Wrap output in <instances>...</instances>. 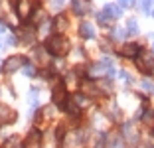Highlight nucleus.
Returning <instances> with one entry per match:
<instances>
[{
  "label": "nucleus",
  "mask_w": 154,
  "mask_h": 148,
  "mask_svg": "<svg viewBox=\"0 0 154 148\" xmlns=\"http://www.w3.org/2000/svg\"><path fill=\"white\" fill-rule=\"evenodd\" d=\"M24 65H26V59L22 55H10L2 63V69H4V73H14V71H18L20 67H24Z\"/></svg>",
  "instance_id": "nucleus-2"
},
{
  "label": "nucleus",
  "mask_w": 154,
  "mask_h": 148,
  "mask_svg": "<svg viewBox=\"0 0 154 148\" xmlns=\"http://www.w3.org/2000/svg\"><path fill=\"white\" fill-rule=\"evenodd\" d=\"M152 16H154V12H152Z\"/></svg>",
  "instance_id": "nucleus-29"
},
{
  "label": "nucleus",
  "mask_w": 154,
  "mask_h": 148,
  "mask_svg": "<svg viewBox=\"0 0 154 148\" xmlns=\"http://www.w3.org/2000/svg\"><path fill=\"white\" fill-rule=\"evenodd\" d=\"M138 51H140V48H138L136 44H127L125 48H122V55H125V57H136Z\"/></svg>",
  "instance_id": "nucleus-12"
},
{
  "label": "nucleus",
  "mask_w": 154,
  "mask_h": 148,
  "mask_svg": "<svg viewBox=\"0 0 154 148\" xmlns=\"http://www.w3.org/2000/svg\"><path fill=\"white\" fill-rule=\"evenodd\" d=\"M142 87H144V91H154V85H150L148 81H142Z\"/></svg>",
  "instance_id": "nucleus-24"
},
{
  "label": "nucleus",
  "mask_w": 154,
  "mask_h": 148,
  "mask_svg": "<svg viewBox=\"0 0 154 148\" xmlns=\"http://www.w3.org/2000/svg\"><path fill=\"white\" fill-rule=\"evenodd\" d=\"M16 119V113L8 105H0V122H12Z\"/></svg>",
  "instance_id": "nucleus-5"
},
{
  "label": "nucleus",
  "mask_w": 154,
  "mask_h": 148,
  "mask_svg": "<svg viewBox=\"0 0 154 148\" xmlns=\"http://www.w3.org/2000/svg\"><path fill=\"white\" fill-rule=\"evenodd\" d=\"M79 34H81V38H85V40H91V38L95 36V28L91 26L89 22H83L81 26H79Z\"/></svg>",
  "instance_id": "nucleus-8"
},
{
  "label": "nucleus",
  "mask_w": 154,
  "mask_h": 148,
  "mask_svg": "<svg viewBox=\"0 0 154 148\" xmlns=\"http://www.w3.org/2000/svg\"><path fill=\"white\" fill-rule=\"evenodd\" d=\"M65 103H67V105H65V109H67L69 113H73V115H79V107L75 105V101H73V99H71V101H65Z\"/></svg>",
  "instance_id": "nucleus-16"
},
{
  "label": "nucleus",
  "mask_w": 154,
  "mask_h": 148,
  "mask_svg": "<svg viewBox=\"0 0 154 148\" xmlns=\"http://www.w3.org/2000/svg\"><path fill=\"white\" fill-rule=\"evenodd\" d=\"M73 10H75V14H87L89 12V2L87 0H73Z\"/></svg>",
  "instance_id": "nucleus-13"
},
{
  "label": "nucleus",
  "mask_w": 154,
  "mask_h": 148,
  "mask_svg": "<svg viewBox=\"0 0 154 148\" xmlns=\"http://www.w3.org/2000/svg\"><path fill=\"white\" fill-rule=\"evenodd\" d=\"M122 36H125V32H122V30H115V38H122Z\"/></svg>",
  "instance_id": "nucleus-26"
},
{
  "label": "nucleus",
  "mask_w": 154,
  "mask_h": 148,
  "mask_svg": "<svg viewBox=\"0 0 154 148\" xmlns=\"http://www.w3.org/2000/svg\"><path fill=\"white\" fill-rule=\"evenodd\" d=\"M45 48H48V51H50L51 55H65L67 54V49H69V44L65 38L61 36H51L50 40H48V44H45Z\"/></svg>",
  "instance_id": "nucleus-1"
},
{
  "label": "nucleus",
  "mask_w": 154,
  "mask_h": 148,
  "mask_svg": "<svg viewBox=\"0 0 154 148\" xmlns=\"http://www.w3.org/2000/svg\"><path fill=\"white\" fill-rule=\"evenodd\" d=\"M127 30L131 32V34H138V24H136V20H128L127 22Z\"/></svg>",
  "instance_id": "nucleus-18"
},
{
  "label": "nucleus",
  "mask_w": 154,
  "mask_h": 148,
  "mask_svg": "<svg viewBox=\"0 0 154 148\" xmlns=\"http://www.w3.org/2000/svg\"><path fill=\"white\" fill-rule=\"evenodd\" d=\"M51 4H54V8H61V6H63V0H54V2H51Z\"/></svg>",
  "instance_id": "nucleus-25"
},
{
  "label": "nucleus",
  "mask_w": 154,
  "mask_h": 148,
  "mask_svg": "<svg viewBox=\"0 0 154 148\" xmlns=\"http://www.w3.org/2000/svg\"><path fill=\"white\" fill-rule=\"evenodd\" d=\"M4 30H6V24H4V22H0V32H4Z\"/></svg>",
  "instance_id": "nucleus-27"
},
{
  "label": "nucleus",
  "mask_w": 154,
  "mask_h": 148,
  "mask_svg": "<svg viewBox=\"0 0 154 148\" xmlns=\"http://www.w3.org/2000/svg\"><path fill=\"white\" fill-rule=\"evenodd\" d=\"M24 73H26L28 77L36 75V67H34V65H30V63H26V65H24Z\"/></svg>",
  "instance_id": "nucleus-21"
},
{
  "label": "nucleus",
  "mask_w": 154,
  "mask_h": 148,
  "mask_svg": "<svg viewBox=\"0 0 154 148\" xmlns=\"http://www.w3.org/2000/svg\"><path fill=\"white\" fill-rule=\"evenodd\" d=\"M152 2H154V0H140V4H142V10H144L146 14L150 12V6H152Z\"/></svg>",
  "instance_id": "nucleus-22"
},
{
  "label": "nucleus",
  "mask_w": 154,
  "mask_h": 148,
  "mask_svg": "<svg viewBox=\"0 0 154 148\" xmlns=\"http://www.w3.org/2000/svg\"><path fill=\"white\" fill-rule=\"evenodd\" d=\"M16 12H18L20 18L26 20L30 14H32V2L30 0H18V8H16Z\"/></svg>",
  "instance_id": "nucleus-4"
},
{
  "label": "nucleus",
  "mask_w": 154,
  "mask_h": 148,
  "mask_svg": "<svg viewBox=\"0 0 154 148\" xmlns=\"http://www.w3.org/2000/svg\"><path fill=\"white\" fill-rule=\"evenodd\" d=\"M2 45H4V44H2V40H0V49H2Z\"/></svg>",
  "instance_id": "nucleus-28"
},
{
  "label": "nucleus",
  "mask_w": 154,
  "mask_h": 148,
  "mask_svg": "<svg viewBox=\"0 0 154 148\" xmlns=\"http://www.w3.org/2000/svg\"><path fill=\"white\" fill-rule=\"evenodd\" d=\"M97 20H99L101 26H109V22H111V18L105 12H99V14H97Z\"/></svg>",
  "instance_id": "nucleus-17"
},
{
  "label": "nucleus",
  "mask_w": 154,
  "mask_h": 148,
  "mask_svg": "<svg viewBox=\"0 0 154 148\" xmlns=\"http://www.w3.org/2000/svg\"><path fill=\"white\" fill-rule=\"evenodd\" d=\"M32 55H34V59H36L40 65H48V63H50V55H48V51H45L44 48H36Z\"/></svg>",
  "instance_id": "nucleus-6"
},
{
  "label": "nucleus",
  "mask_w": 154,
  "mask_h": 148,
  "mask_svg": "<svg viewBox=\"0 0 154 148\" xmlns=\"http://www.w3.org/2000/svg\"><path fill=\"white\" fill-rule=\"evenodd\" d=\"M122 132H125V136H127L128 142H136V140H138V136H136V130H134V126H132V122H127V125H125V128H122Z\"/></svg>",
  "instance_id": "nucleus-11"
},
{
  "label": "nucleus",
  "mask_w": 154,
  "mask_h": 148,
  "mask_svg": "<svg viewBox=\"0 0 154 148\" xmlns=\"http://www.w3.org/2000/svg\"><path fill=\"white\" fill-rule=\"evenodd\" d=\"M18 36L24 44H30V42L34 40V36H36V32H34V28H22V30L18 32Z\"/></svg>",
  "instance_id": "nucleus-10"
},
{
  "label": "nucleus",
  "mask_w": 154,
  "mask_h": 148,
  "mask_svg": "<svg viewBox=\"0 0 154 148\" xmlns=\"http://www.w3.org/2000/svg\"><path fill=\"white\" fill-rule=\"evenodd\" d=\"M107 148H122V138L119 134H109L107 136Z\"/></svg>",
  "instance_id": "nucleus-14"
},
{
  "label": "nucleus",
  "mask_w": 154,
  "mask_h": 148,
  "mask_svg": "<svg viewBox=\"0 0 154 148\" xmlns=\"http://www.w3.org/2000/svg\"><path fill=\"white\" fill-rule=\"evenodd\" d=\"M40 142H42V136L38 130H32L28 138L24 140V148H40Z\"/></svg>",
  "instance_id": "nucleus-3"
},
{
  "label": "nucleus",
  "mask_w": 154,
  "mask_h": 148,
  "mask_svg": "<svg viewBox=\"0 0 154 148\" xmlns=\"http://www.w3.org/2000/svg\"><path fill=\"white\" fill-rule=\"evenodd\" d=\"M119 6L121 8H128V6H132V0H119Z\"/></svg>",
  "instance_id": "nucleus-23"
},
{
  "label": "nucleus",
  "mask_w": 154,
  "mask_h": 148,
  "mask_svg": "<svg viewBox=\"0 0 154 148\" xmlns=\"http://www.w3.org/2000/svg\"><path fill=\"white\" fill-rule=\"evenodd\" d=\"M103 12L107 14L111 20H113V18H119V16L122 14V8H121L119 4H107V6L103 8Z\"/></svg>",
  "instance_id": "nucleus-7"
},
{
  "label": "nucleus",
  "mask_w": 154,
  "mask_h": 148,
  "mask_svg": "<svg viewBox=\"0 0 154 148\" xmlns=\"http://www.w3.org/2000/svg\"><path fill=\"white\" fill-rule=\"evenodd\" d=\"M73 101H75V105H77L79 109L85 107V103H87V99H85V97H81V95H75V97H73Z\"/></svg>",
  "instance_id": "nucleus-20"
},
{
  "label": "nucleus",
  "mask_w": 154,
  "mask_h": 148,
  "mask_svg": "<svg viewBox=\"0 0 154 148\" xmlns=\"http://www.w3.org/2000/svg\"><path fill=\"white\" fill-rule=\"evenodd\" d=\"M144 122L150 126H154V111H146L144 113Z\"/></svg>",
  "instance_id": "nucleus-19"
},
{
  "label": "nucleus",
  "mask_w": 154,
  "mask_h": 148,
  "mask_svg": "<svg viewBox=\"0 0 154 148\" xmlns=\"http://www.w3.org/2000/svg\"><path fill=\"white\" fill-rule=\"evenodd\" d=\"M65 28H67V20H65L63 16H57V20H55V30H57V32H63Z\"/></svg>",
  "instance_id": "nucleus-15"
},
{
  "label": "nucleus",
  "mask_w": 154,
  "mask_h": 148,
  "mask_svg": "<svg viewBox=\"0 0 154 148\" xmlns=\"http://www.w3.org/2000/svg\"><path fill=\"white\" fill-rule=\"evenodd\" d=\"M54 103H55V105H59V107L65 103V87L57 85V87L54 89Z\"/></svg>",
  "instance_id": "nucleus-9"
}]
</instances>
